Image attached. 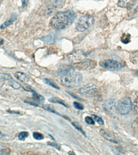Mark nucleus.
<instances>
[{
  "instance_id": "f257e3e1",
  "label": "nucleus",
  "mask_w": 138,
  "mask_h": 155,
  "mask_svg": "<svg viewBox=\"0 0 138 155\" xmlns=\"http://www.w3.org/2000/svg\"><path fill=\"white\" fill-rule=\"evenodd\" d=\"M76 18V13L71 10L58 12L51 19V26L56 30H63L71 25Z\"/></svg>"
},
{
  "instance_id": "f03ea898",
  "label": "nucleus",
  "mask_w": 138,
  "mask_h": 155,
  "mask_svg": "<svg viewBox=\"0 0 138 155\" xmlns=\"http://www.w3.org/2000/svg\"><path fill=\"white\" fill-rule=\"evenodd\" d=\"M60 78L61 82L63 85L70 88H74L80 85L83 80L82 74L70 68L63 71Z\"/></svg>"
},
{
  "instance_id": "7ed1b4c3",
  "label": "nucleus",
  "mask_w": 138,
  "mask_h": 155,
  "mask_svg": "<svg viewBox=\"0 0 138 155\" xmlns=\"http://www.w3.org/2000/svg\"><path fill=\"white\" fill-rule=\"evenodd\" d=\"M94 22L93 16L90 15L86 14L80 17L76 22L75 29L79 32L84 31L89 28Z\"/></svg>"
},
{
  "instance_id": "20e7f679",
  "label": "nucleus",
  "mask_w": 138,
  "mask_h": 155,
  "mask_svg": "<svg viewBox=\"0 0 138 155\" xmlns=\"http://www.w3.org/2000/svg\"><path fill=\"white\" fill-rule=\"evenodd\" d=\"M65 0H48L45 7L44 12L47 15H50L57 10L62 8Z\"/></svg>"
},
{
  "instance_id": "39448f33",
  "label": "nucleus",
  "mask_w": 138,
  "mask_h": 155,
  "mask_svg": "<svg viewBox=\"0 0 138 155\" xmlns=\"http://www.w3.org/2000/svg\"><path fill=\"white\" fill-rule=\"evenodd\" d=\"M132 107L131 99L129 97H126L119 103L117 111L121 115H127L132 110Z\"/></svg>"
},
{
  "instance_id": "423d86ee",
  "label": "nucleus",
  "mask_w": 138,
  "mask_h": 155,
  "mask_svg": "<svg viewBox=\"0 0 138 155\" xmlns=\"http://www.w3.org/2000/svg\"><path fill=\"white\" fill-rule=\"evenodd\" d=\"M99 65L103 68L110 71H118L122 68V64L117 61L106 59L99 62Z\"/></svg>"
},
{
  "instance_id": "0eeeda50",
  "label": "nucleus",
  "mask_w": 138,
  "mask_h": 155,
  "mask_svg": "<svg viewBox=\"0 0 138 155\" xmlns=\"http://www.w3.org/2000/svg\"><path fill=\"white\" fill-rule=\"evenodd\" d=\"M97 92V86L92 83L88 84L78 90V92L81 95L87 97H94Z\"/></svg>"
},
{
  "instance_id": "6e6552de",
  "label": "nucleus",
  "mask_w": 138,
  "mask_h": 155,
  "mask_svg": "<svg viewBox=\"0 0 138 155\" xmlns=\"http://www.w3.org/2000/svg\"><path fill=\"white\" fill-rule=\"evenodd\" d=\"M119 102V101L117 99H109L106 101L103 104V108L110 113H116L117 111V107Z\"/></svg>"
},
{
  "instance_id": "1a4fd4ad",
  "label": "nucleus",
  "mask_w": 138,
  "mask_h": 155,
  "mask_svg": "<svg viewBox=\"0 0 138 155\" xmlns=\"http://www.w3.org/2000/svg\"><path fill=\"white\" fill-rule=\"evenodd\" d=\"M117 5L119 7L126 8L130 12H135L138 7V0H119Z\"/></svg>"
},
{
  "instance_id": "9d476101",
  "label": "nucleus",
  "mask_w": 138,
  "mask_h": 155,
  "mask_svg": "<svg viewBox=\"0 0 138 155\" xmlns=\"http://www.w3.org/2000/svg\"><path fill=\"white\" fill-rule=\"evenodd\" d=\"M87 56V53L84 51L82 50H77L69 54L67 58L71 62L77 63L84 59Z\"/></svg>"
},
{
  "instance_id": "9b49d317",
  "label": "nucleus",
  "mask_w": 138,
  "mask_h": 155,
  "mask_svg": "<svg viewBox=\"0 0 138 155\" xmlns=\"http://www.w3.org/2000/svg\"><path fill=\"white\" fill-rule=\"evenodd\" d=\"M76 67L82 70H90L96 66L95 61L90 59H84L81 61L76 63Z\"/></svg>"
},
{
  "instance_id": "f8f14e48",
  "label": "nucleus",
  "mask_w": 138,
  "mask_h": 155,
  "mask_svg": "<svg viewBox=\"0 0 138 155\" xmlns=\"http://www.w3.org/2000/svg\"><path fill=\"white\" fill-rule=\"evenodd\" d=\"M18 14L17 13H12L9 19L8 20L6 21L5 22H4L1 25L0 29L2 30V29L6 28L7 27L10 25L11 24H12V23L14 22L15 21L18 19Z\"/></svg>"
},
{
  "instance_id": "ddd939ff",
  "label": "nucleus",
  "mask_w": 138,
  "mask_h": 155,
  "mask_svg": "<svg viewBox=\"0 0 138 155\" xmlns=\"http://www.w3.org/2000/svg\"><path fill=\"white\" fill-rule=\"evenodd\" d=\"M58 37L57 34L55 32H51L45 36L43 41L47 45H51L55 42Z\"/></svg>"
},
{
  "instance_id": "4468645a",
  "label": "nucleus",
  "mask_w": 138,
  "mask_h": 155,
  "mask_svg": "<svg viewBox=\"0 0 138 155\" xmlns=\"http://www.w3.org/2000/svg\"><path fill=\"white\" fill-rule=\"evenodd\" d=\"M99 133L102 137L105 139L112 142L116 143L117 141L115 140L114 137L111 133H109L107 131L104 129H101L99 131Z\"/></svg>"
},
{
  "instance_id": "2eb2a0df",
  "label": "nucleus",
  "mask_w": 138,
  "mask_h": 155,
  "mask_svg": "<svg viewBox=\"0 0 138 155\" xmlns=\"http://www.w3.org/2000/svg\"><path fill=\"white\" fill-rule=\"evenodd\" d=\"M14 76L15 78L22 82H28V77L25 73L21 71H16L15 73Z\"/></svg>"
},
{
  "instance_id": "dca6fc26",
  "label": "nucleus",
  "mask_w": 138,
  "mask_h": 155,
  "mask_svg": "<svg viewBox=\"0 0 138 155\" xmlns=\"http://www.w3.org/2000/svg\"><path fill=\"white\" fill-rule=\"evenodd\" d=\"M32 98L34 101L36 103H40V104H42L45 101L44 97L38 94L36 92L33 93Z\"/></svg>"
},
{
  "instance_id": "f3484780",
  "label": "nucleus",
  "mask_w": 138,
  "mask_h": 155,
  "mask_svg": "<svg viewBox=\"0 0 138 155\" xmlns=\"http://www.w3.org/2000/svg\"><path fill=\"white\" fill-rule=\"evenodd\" d=\"M48 101L51 103H56V104H61V105H63L65 107H68V106L67 104H65V102L62 100V99H59L58 97H51L49 98L48 99Z\"/></svg>"
},
{
  "instance_id": "a211bd4d",
  "label": "nucleus",
  "mask_w": 138,
  "mask_h": 155,
  "mask_svg": "<svg viewBox=\"0 0 138 155\" xmlns=\"http://www.w3.org/2000/svg\"><path fill=\"white\" fill-rule=\"evenodd\" d=\"M8 85L13 89L18 90L21 87V84L19 82H17L14 80H10L8 82Z\"/></svg>"
},
{
  "instance_id": "6ab92c4d",
  "label": "nucleus",
  "mask_w": 138,
  "mask_h": 155,
  "mask_svg": "<svg viewBox=\"0 0 138 155\" xmlns=\"http://www.w3.org/2000/svg\"><path fill=\"white\" fill-rule=\"evenodd\" d=\"M122 43L127 44L130 42V35L129 34L123 33L121 39Z\"/></svg>"
},
{
  "instance_id": "aec40b11",
  "label": "nucleus",
  "mask_w": 138,
  "mask_h": 155,
  "mask_svg": "<svg viewBox=\"0 0 138 155\" xmlns=\"http://www.w3.org/2000/svg\"><path fill=\"white\" fill-rule=\"evenodd\" d=\"M130 59L132 62L138 65V51L130 54Z\"/></svg>"
},
{
  "instance_id": "412c9836",
  "label": "nucleus",
  "mask_w": 138,
  "mask_h": 155,
  "mask_svg": "<svg viewBox=\"0 0 138 155\" xmlns=\"http://www.w3.org/2000/svg\"><path fill=\"white\" fill-rule=\"evenodd\" d=\"M43 82H44V83H45L46 84L48 85L51 87L55 88V89H59V87L54 83V82H53L52 81H51L50 79L48 78H44L43 79Z\"/></svg>"
},
{
  "instance_id": "4be33fe9",
  "label": "nucleus",
  "mask_w": 138,
  "mask_h": 155,
  "mask_svg": "<svg viewBox=\"0 0 138 155\" xmlns=\"http://www.w3.org/2000/svg\"><path fill=\"white\" fill-rule=\"evenodd\" d=\"M29 134L28 132L22 131L18 134V138L19 140L21 141H24L25 139L28 136Z\"/></svg>"
},
{
  "instance_id": "5701e85b",
  "label": "nucleus",
  "mask_w": 138,
  "mask_h": 155,
  "mask_svg": "<svg viewBox=\"0 0 138 155\" xmlns=\"http://www.w3.org/2000/svg\"><path fill=\"white\" fill-rule=\"evenodd\" d=\"M9 148L0 145V155H8L10 153Z\"/></svg>"
},
{
  "instance_id": "b1692460",
  "label": "nucleus",
  "mask_w": 138,
  "mask_h": 155,
  "mask_svg": "<svg viewBox=\"0 0 138 155\" xmlns=\"http://www.w3.org/2000/svg\"><path fill=\"white\" fill-rule=\"evenodd\" d=\"M91 117L94 120L97 122L100 125H103L104 124V121L101 117L94 114H92L91 115Z\"/></svg>"
},
{
  "instance_id": "393cba45",
  "label": "nucleus",
  "mask_w": 138,
  "mask_h": 155,
  "mask_svg": "<svg viewBox=\"0 0 138 155\" xmlns=\"http://www.w3.org/2000/svg\"><path fill=\"white\" fill-rule=\"evenodd\" d=\"M42 108L43 109H44V110H47V111H49V112L57 114H59L55 110H54V109L53 108V107L51 106V105H43L42 106Z\"/></svg>"
},
{
  "instance_id": "a878e982",
  "label": "nucleus",
  "mask_w": 138,
  "mask_h": 155,
  "mask_svg": "<svg viewBox=\"0 0 138 155\" xmlns=\"http://www.w3.org/2000/svg\"><path fill=\"white\" fill-rule=\"evenodd\" d=\"M33 137L34 139L37 140H41L44 138L43 134L38 132H34L33 133Z\"/></svg>"
},
{
  "instance_id": "bb28decb",
  "label": "nucleus",
  "mask_w": 138,
  "mask_h": 155,
  "mask_svg": "<svg viewBox=\"0 0 138 155\" xmlns=\"http://www.w3.org/2000/svg\"><path fill=\"white\" fill-rule=\"evenodd\" d=\"M72 124L76 129L79 131L81 133H82V134L85 136H86L85 133L82 127H81V126L79 124H78V123H76V122H73Z\"/></svg>"
},
{
  "instance_id": "cd10ccee",
  "label": "nucleus",
  "mask_w": 138,
  "mask_h": 155,
  "mask_svg": "<svg viewBox=\"0 0 138 155\" xmlns=\"http://www.w3.org/2000/svg\"><path fill=\"white\" fill-rule=\"evenodd\" d=\"M0 77L3 79L10 81L13 79L12 76L9 74L5 73H0Z\"/></svg>"
},
{
  "instance_id": "c85d7f7f",
  "label": "nucleus",
  "mask_w": 138,
  "mask_h": 155,
  "mask_svg": "<svg viewBox=\"0 0 138 155\" xmlns=\"http://www.w3.org/2000/svg\"><path fill=\"white\" fill-rule=\"evenodd\" d=\"M85 122L88 124L94 125L95 124L94 120L93 119L92 117H89V116H87L85 117Z\"/></svg>"
},
{
  "instance_id": "c756f323",
  "label": "nucleus",
  "mask_w": 138,
  "mask_h": 155,
  "mask_svg": "<svg viewBox=\"0 0 138 155\" xmlns=\"http://www.w3.org/2000/svg\"><path fill=\"white\" fill-rule=\"evenodd\" d=\"M73 105L75 108L78 110H82L84 109V107L82 104H80L77 102L74 101L73 103Z\"/></svg>"
},
{
  "instance_id": "7c9ffc66",
  "label": "nucleus",
  "mask_w": 138,
  "mask_h": 155,
  "mask_svg": "<svg viewBox=\"0 0 138 155\" xmlns=\"http://www.w3.org/2000/svg\"><path fill=\"white\" fill-rule=\"evenodd\" d=\"M133 107L134 112L138 114V97L134 101L133 105Z\"/></svg>"
},
{
  "instance_id": "2f4dec72",
  "label": "nucleus",
  "mask_w": 138,
  "mask_h": 155,
  "mask_svg": "<svg viewBox=\"0 0 138 155\" xmlns=\"http://www.w3.org/2000/svg\"><path fill=\"white\" fill-rule=\"evenodd\" d=\"M47 144H48V145H50L51 146L57 149V150H60L61 147L60 145L55 143L50 142H48Z\"/></svg>"
},
{
  "instance_id": "473e14b6",
  "label": "nucleus",
  "mask_w": 138,
  "mask_h": 155,
  "mask_svg": "<svg viewBox=\"0 0 138 155\" xmlns=\"http://www.w3.org/2000/svg\"><path fill=\"white\" fill-rule=\"evenodd\" d=\"M23 88H24V90L27 91L31 92V93H34L36 92L34 90H33L32 88L28 87L27 86H24L23 87Z\"/></svg>"
},
{
  "instance_id": "72a5a7b5",
  "label": "nucleus",
  "mask_w": 138,
  "mask_h": 155,
  "mask_svg": "<svg viewBox=\"0 0 138 155\" xmlns=\"http://www.w3.org/2000/svg\"><path fill=\"white\" fill-rule=\"evenodd\" d=\"M28 0H21L22 5L23 7H26L28 6Z\"/></svg>"
},
{
  "instance_id": "f704fd0d",
  "label": "nucleus",
  "mask_w": 138,
  "mask_h": 155,
  "mask_svg": "<svg viewBox=\"0 0 138 155\" xmlns=\"http://www.w3.org/2000/svg\"><path fill=\"white\" fill-rule=\"evenodd\" d=\"M7 112L10 114H20L21 113L19 111H12V110H8L7 111Z\"/></svg>"
},
{
  "instance_id": "c9c22d12",
  "label": "nucleus",
  "mask_w": 138,
  "mask_h": 155,
  "mask_svg": "<svg viewBox=\"0 0 138 155\" xmlns=\"http://www.w3.org/2000/svg\"><path fill=\"white\" fill-rule=\"evenodd\" d=\"M5 83V80L3 78H0V88H2Z\"/></svg>"
},
{
  "instance_id": "e433bc0d",
  "label": "nucleus",
  "mask_w": 138,
  "mask_h": 155,
  "mask_svg": "<svg viewBox=\"0 0 138 155\" xmlns=\"http://www.w3.org/2000/svg\"><path fill=\"white\" fill-rule=\"evenodd\" d=\"M69 94H70V95H71V96L72 97H73L75 98V99H78L80 101H82V99H80V98H79L78 97H77L76 96H75V95H74L72 93H70V92H67Z\"/></svg>"
},
{
  "instance_id": "4c0bfd02",
  "label": "nucleus",
  "mask_w": 138,
  "mask_h": 155,
  "mask_svg": "<svg viewBox=\"0 0 138 155\" xmlns=\"http://www.w3.org/2000/svg\"><path fill=\"white\" fill-rule=\"evenodd\" d=\"M5 137V135L2 134V133L0 131V139H2V138H3Z\"/></svg>"
},
{
  "instance_id": "58836bf2",
  "label": "nucleus",
  "mask_w": 138,
  "mask_h": 155,
  "mask_svg": "<svg viewBox=\"0 0 138 155\" xmlns=\"http://www.w3.org/2000/svg\"><path fill=\"white\" fill-rule=\"evenodd\" d=\"M4 43V41L2 39H0V46L1 45L3 44Z\"/></svg>"
},
{
  "instance_id": "ea45409f",
  "label": "nucleus",
  "mask_w": 138,
  "mask_h": 155,
  "mask_svg": "<svg viewBox=\"0 0 138 155\" xmlns=\"http://www.w3.org/2000/svg\"><path fill=\"white\" fill-rule=\"evenodd\" d=\"M2 1H3V0H0V5L2 4Z\"/></svg>"
},
{
  "instance_id": "a19ab883",
  "label": "nucleus",
  "mask_w": 138,
  "mask_h": 155,
  "mask_svg": "<svg viewBox=\"0 0 138 155\" xmlns=\"http://www.w3.org/2000/svg\"><path fill=\"white\" fill-rule=\"evenodd\" d=\"M136 74L138 75V71H137Z\"/></svg>"
},
{
  "instance_id": "79ce46f5",
  "label": "nucleus",
  "mask_w": 138,
  "mask_h": 155,
  "mask_svg": "<svg viewBox=\"0 0 138 155\" xmlns=\"http://www.w3.org/2000/svg\"><path fill=\"white\" fill-rule=\"evenodd\" d=\"M137 121H138V120H137Z\"/></svg>"
}]
</instances>
